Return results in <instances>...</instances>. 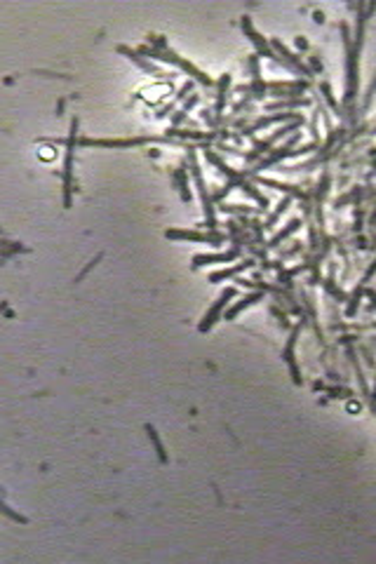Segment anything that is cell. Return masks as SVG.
Here are the masks:
<instances>
[{
    "instance_id": "6da1fadb",
    "label": "cell",
    "mask_w": 376,
    "mask_h": 564,
    "mask_svg": "<svg viewBox=\"0 0 376 564\" xmlns=\"http://www.w3.org/2000/svg\"><path fill=\"white\" fill-rule=\"evenodd\" d=\"M228 296H233V292H223V294H221V299H219V304H216L214 308H212V313H210V315H205V322L200 325V329H202V332H205V329H210V327L214 325V315H216V313H219V308H221V306L226 304V299H228Z\"/></svg>"
}]
</instances>
